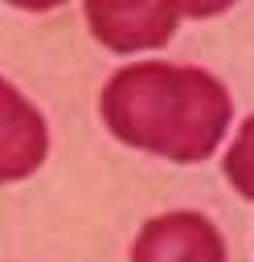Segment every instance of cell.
I'll return each mask as SVG.
<instances>
[{
    "label": "cell",
    "mask_w": 254,
    "mask_h": 262,
    "mask_svg": "<svg viewBox=\"0 0 254 262\" xmlns=\"http://www.w3.org/2000/svg\"><path fill=\"white\" fill-rule=\"evenodd\" d=\"M8 4L29 8V12H49V8H57V4H66V0H8Z\"/></svg>",
    "instance_id": "obj_7"
},
{
    "label": "cell",
    "mask_w": 254,
    "mask_h": 262,
    "mask_svg": "<svg viewBox=\"0 0 254 262\" xmlns=\"http://www.w3.org/2000/svg\"><path fill=\"white\" fill-rule=\"evenodd\" d=\"M172 4H176L180 16H197V20H201V16H217V12H225L234 0H172Z\"/></svg>",
    "instance_id": "obj_6"
},
{
    "label": "cell",
    "mask_w": 254,
    "mask_h": 262,
    "mask_svg": "<svg viewBox=\"0 0 254 262\" xmlns=\"http://www.w3.org/2000/svg\"><path fill=\"white\" fill-rule=\"evenodd\" d=\"M225 180L234 184L238 196L254 201V115L238 127V135L225 151Z\"/></svg>",
    "instance_id": "obj_5"
},
{
    "label": "cell",
    "mask_w": 254,
    "mask_h": 262,
    "mask_svg": "<svg viewBox=\"0 0 254 262\" xmlns=\"http://www.w3.org/2000/svg\"><path fill=\"white\" fill-rule=\"evenodd\" d=\"M98 111L119 143L172 164H201L217 151L234 102L229 90L197 66L135 61L111 74Z\"/></svg>",
    "instance_id": "obj_1"
},
{
    "label": "cell",
    "mask_w": 254,
    "mask_h": 262,
    "mask_svg": "<svg viewBox=\"0 0 254 262\" xmlns=\"http://www.w3.org/2000/svg\"><path fill=\"white\" fill-rule=\"evenodd\" d=\"M82 4H86L90 33L115 53L164 45L180 20L172 0H82Z\"/></svg>",
    "instance_id": "obj_2"
},
{
    "label": "cell",
    "mask_w": 254,
    "mask_h": 262,
    "mask_svg": "<svg viewBox=\"0 0 254 262\" xmlns=\"http://www.w3.org/2000/svg\"><path fill=\"white\" fill-rule=\"evenodd\" d=\"M131 262H225V242L209 217L176 209L152 217L139 229Z\"/></svg>",
    "instance_id": "obj_3"
},
{
    "label": "cell",
    "mask_w": 254,
    "mask_h": 262,
    "mask_svg": "<svg viewBox=\"0 0 254 262\" xmlns=\"http://www.w3.org/2000/svg\"><path fill=\"white\" fill-rule=\"evenodd\" d=\"M49 151V127L45 115L0 78V184L25 180L45 164Z\"/></svg>",
    "instance_id": "obj_4"
}]
</instances>
